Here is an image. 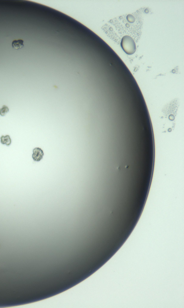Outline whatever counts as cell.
<instances>
[{
    "instance_id": "obj_6",
    "label": "cell",
    "mask_w": 184,
    "mask_h": 308,
    "mask_svg": "<svg viewBox=\"0 0 184 308\" xmlns=\"http://www.w3.org/2000/svg\"><path fill=\"white\" fill-rule=\"evenodd\" d=\"M127 19L129 21L131 22H134V18L133 16L130 15L127 16Z\"/></svg>"
},
{
    "instance_id": "obj_4",
    "label": "cell",
    "mask_w": 184,
    "mask_h": 308,
    "mask_svg": "<svg viewBox=\"0 0 184 308\" xmlns=\"http://www.w3.org/2000/svg\"><path fill=\"white\" fill-rule=\"evenodd\" d=\"M1 142L2 144L9 146L12 143L11 139L9 135H2L1 137Z\"/></svg>"
},
{
    "instance_id": "obj_1",
    "label": "cell",
    "mask_w": 184,
    "mask_h": 308,
    "mask_svg": "<svg viewBox=\"0 0 184 308\" xmlns=\"http://www.w3.org/2000/svg\"><path fill=\"white\" fill-rule=\"evenodd\" d=\"M122 48L126 54H133L135 52L136 46L133 39L129 36H125L123 37L121 42Z\"/></svg>"
},
{
    "instance_id": "obj_2",
    "label": "cell",
    "mask_w": 184,
    "mask_h": 308,
    "mask_svg": "<svg viewBox=\"0 0 184 308\" xmlns=\"http://www.w3.org/2000/svg\"><path fill=\"white\" fill-rule=\"evenodd\" d=\"M44 153L43 151L40 148H35L33 150L32 158L34 161H40L42 159Z\"/></svg>"
},
{
    "instance_id": "obj_3",
    "label": "cell",
    "mask_w": 184,
    "mask_h": 308,
    "mask_svg": "<svg viewBox=\"0 0 184 308\" xmlns=\"http://www.w3.org/2000/svg\"><path fill=\"white\" fill-rule=\"evenodd\" d=\"M12 46L14 50H20L24 47V41L22 39L14 40L12 43Z\"/></svg>"
},
{
    "instance_id": "obj_5",
    "label": "cell",
    "mask_w": 184,
    "mask_h": 308,
    "mask_svg": "<svg viewBox=\"0 0 184 308\" xmlns=\"http://www.w3.org/2000/svg\"><path fill=\"white\" fill-rule=\"evenodd\" d=\"M9 112V108L7 106L4 105L0 109V115L5 116Z\"/></svg>"
}]
</instances>
